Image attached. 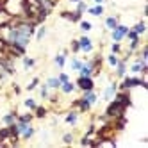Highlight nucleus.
I'll return each instance as SVG.
<instances>
[{
	"label": "nucleus",
	"mask_w": 148,
	"mask_h": 148,
	"mask_svg": "<svg viewBox=\"0 0 148 148\" xmlns=\"http://www.w3.org/2000/svg\"><path fill=\"white\" fill-rule=\"evenodd\" d=\"M121 82L118 84V89L120 91H130V89H134V88H143V89H146L148 88V84H146V79L143 77V75H130V77H123V79H120Z\"/></svg>",
	"instance_id": "nucleus-1"
},
{
	"label": "nucleus",
	"mask_w": 148,
	"mask_h": 148,
	"mask_svg": "<svg viewBox=\"0 0 148 148\" xmlns=\"http://www.w3.org/2000/svg\"><path fill=\"white\" fill-rule=\"evenodd\" d=\"M16 129L20 134V139L29 141L36 136V129L32 127V123H22V121H16Z\"/></svg>",
	"instance_id": "nucleus-2"
},
{
	"label": "nucleus",
	"mask_w": 148,
	"mask_h": 148,
	"mask_svg": "<svg viewBox=\"0 0 148 148\" xmlns=\"http://www.w3.org/2000/svg\"><path fill=\"white\" fill-rule=\"evenodd\" d=\"M75 86L80 91H91V89H95V79L93 77H82V75H79L77 80H75Z\"/></svg>",
	"instance_id": "nucleus-3"
},
{
	"label": "nucleus",
	"mask_w": 148,
	"mask_h": 148,
	"mask_svg": "<svg viewBox=\"0 0 148 148\" xmlns=\"http://www.w3.org/2000/svg\"><path fill=\"white\" fill-rule=\"evenodd\" d=\"M112 98L118 100L125 109H129V107H132V105H134V103H132V97H130V91H120V89H118Z\"/></svg>",
	"instance_id": "nucleus-4"
},
{
	"label": "nucleus",
	"mask_w": 148,
	"mask_h": 148,
	"mask_svg": "<svg viewBox=\"0 0 148 148\" xmlns=\"http://www.w3.org/2000/svg\"><path fill=\"white\" fill-rule=\"evenodd\" d=\"M91 107H93V105L86 100V98H75V100H73L71 102V109H77L80 114H84V112H89L91 111Z\"/></svg>",
	"instance_id": "nucleus-5"
},
{
	"label": "nucleus",
	"mask_w": 148,
	"mask_h": 148,
	"mask_svg": "<svg viewBox=\"0 0 148 148\" xmlns=\"http://www.w3.org/2000/svg\"><path fill=\"white\" fill-rule=\"evenodd\" d=\"M127 30H129V27H127V25L118 23V25H116V27L111 30V39H112V41H120V43H121V41L125 39Z\"/></svg>",
	"instance_id": "nucleus-6"
},
{
	"label": "nucleus",
	"mask_w": 148,
	"mask_h": 148,
	"mask_svg": "<svg viewBox=\"0 0 148 148\" xmlns=\"http://www.w3.org/2000/svg\"><path fill=\"white\" fill-rule=\"evenodd\" d=\"M79 45H80V52H84V54H91V52L95 50V45H93V39L86 34H82L79 38Z\"/></svg>",
	"instance_id": "nucleus-7"
},
{
	"label": "nucleus",
	"mask_w": 148,
	"mask_h": 148,
	"mask_svg": "<svg viewBox=\"0 0 148 148\" xmlns=\"http://www.w3.org/2000/svg\"><path fill=\"white\" fill-rule=\"evenodd\" d=\"M79 75H82V77H95V64H93L91 59L82 62V68L79 70Z\"/></svg>",
	"instance_id": "nucleus-8"
},
{
	"label": "nucleus",
	"mask_w": 148,
	"mask_h": 148,
	"mask_svg": "<svg viewBox=\"0 0 148 148\" xmlns=\"http://www.w3.org/2000/svg\"><path fill=\"white\" fill-rule=\"evenodd\" d=\"M116 91H118V82H116V80H112V82L109 84V86L103 89V95H102V98H103L105 102L112 100V97L116 95Z\"/></svg>",
	"instance_id": "nucleus-9"
},
{
	"label": "nucleus",
	"mask_w": 148,
	"mask_h": 148,
	"mask_svg": "<svg viewBox=\"0 0 148 148\" xmlns=\"http://www.w3.org/2000/svg\"><path fill=\"white\" fill-rule=\"evenodd\" d=\"M127 62H129V61H127V59H123V57L120 56L118 64L114 66V70H116V73H114V75H116V79H123V77L127 75Z\"/></svg>",
	"instance_id": "nucleus-10"
},
{
	"label": "nucleus",
	"mask_w": 148,
	"mask_h": 148,
	"mask_svg": "<svg viewBox=\"0 0 148 148\" xmlns=\"http://www.w3.org/2000/svg\"><path fill=\"white\" fill-rule=\"evenodd\" d=\"M61 18L68 20V22H73V23H79L82 20V14H79L77 11H61Z\"/></svg>",
	"instance_id": "nucleus-11"
},
{
	"label": "nucleus",
	"mask_w": 148,
	"mask_h": 148,
	"mask_svg": "<svg viewBox=\"0 0 148 148\" xmlns=\"http://www.w3.org/2000/svg\"><path fill=\"white\" fill-rule=\"evenodd\" d=\"M79 116H80V112H79L77 109H71V111L64 116V123H66V125H71V127H75V125L79 123Z\"/></svg>",
	"instance_id": "nucleus-12"
},
{
	"label": "nucleus",
	"mask_w": 148,
	"mask_h": 148,
	"mask_svg": "<svg viewBox=\"0 0 148 148\" xmlns=\"http://www.w3.org/2000/svg\"><path fill=\"white\" fill-rule=\"evenodd\" d=\"M86 13H89L91 16H102V14L105 13V7H103V4H95V5H88Z\"/></svg>",
	"instance_id": "nucleus-13"
},
{
	"label": "nucleus",
	"mask_w": 148,
	"mask_h": 148,
	"mask_svg": "<svg viewBox=\"0 0 148 148\" xmlns=\"http://www.w3.org/2000/svg\"><path fill=\"white\" fill-rule=\"evenodd\" d=\"M16 118H18V111H9L2 116V125H7V127L13 125L16 123Z\"/></svg>",
	"instance_id": "nucleus-14"
},
{
	"label": "nucleus",
	"mask_w": 148,
	"mask_h": 148,
	"mask_svg": "<svg viewBox=\"0 0 148 148\" xmlns=\"http://www.w3.org/2000/svg\"><path fill=\"white\" fill-rule=\"evenodd\" d=\"M75 89H77V86H75V82H71V80L62 82V84H61V88H59V91H61L62 95H71Z\"/></svg>",
	"instance_id": "nucleus-15"
},
{
	"label": "nucleus",
	"mask_w": 148,
	"mask_h": 148,
	"mask_svg": "<svg viewBox=\"0 0 148 148\" xmlns=\"http://www.w3.org/2000/svg\"><path fill=\"white\" fill-rule=\"evenodd\" d=\"M82 98H86L91 105H95L98 102V95H97V91L95 89H91V91H82Z\"/></svg>",
	"instance_id": "nucleus-16"
},
{
	"label": "nucleus",
	"mask_w": 148,
	"mask_h": 148,
	"mask_svg": "<svg viewBox=\"0 0 148 148\" xmlns=\"http://www.w3.org/2000/svg\"><path fill=\"white\" fill-rule=\"evenodd\" d=\"M32 112H34V120H45L47 114H48V109L45 107V105H38Z\"/></svg>",
	"instance_id": "nucleus-17"
},
{
	"label": "nucleus",
	"mask_w": 148,
	"mask_h": 148,
	"mask_svg": "<svg viewBox=\"0 0 148 148\" xmlns=\"http://www.w3.org/2000/svg\"><path fill=\"white\" fill-rule=\"evenodd\" d=\"M134 32L137 34V36H143L145 32H146V22H145V18L143 20H139L137 23H134V27H130Z\"/></svg>",
	"instance_id": "nucleus-18"
},
{
	"label": "nucleus",
	"mask_w": 148,
	"mask_h": 148,
	"mask_svg": "<svg viewBox=\"0 0 148 148\" xmlns=\"http://www.w3.org/2000/svg\"><path fill=\"white\" fill-rule=\"evenodd\" d=\"M48 34V29H47V25H38V29H36V34H34V38H36V41H43L45 39V36Z\"/></svg>",
	"instance_id": "nucleus-19"
},
{
	"label": "nucleus",
	"mask_w": 148,
	"mask_h": 148,
	"mask_svg": "<svg viewBox=\"0 0 148 148\" xmlns=\"http://www.w3.org/2000/svg\"><path fill=\"white\" fill-rule=\"evenodd\" d=\"M32 120H34V112L32 111L23 112V114L18 112V118H16V121H22V123H32Z\"/></svg>",
	"instance_id": "nucleus-20"
},
{
	"label": "nucleus",
	"mask_w": 148,
	"mask_h": 148,
	"mask_svg": "<svg viewBox=\"0 0 148 148\" xmlns=\"http://www.w3.org/2000/svg\"><path fill=\"white\" fill-rule=\"evenodd\" d=\"M141 45H143V39H141V38L130 39V41H129V48H127V50H130L132 54H136V52L139 50V47H141Z\"/></svg>",
	"instance_id": "nucleus-21"
},
{
	"label": "nucleus",
	"mask_w": 148,
	"mask_h": 148,
	"mask_svg": "<svg viewBox=\"0 0 148 148\" xmlns=\"http://www.w3.org/2000/svg\"><path fill=\"white\" fill-rule=\"evenodd\" d=\"M54 64H56V68H59V70L64 68V64H66V56L62 54V52H61V54H57V56L54 57Z\"/></svg>",
	"instance_id": "nucleus-22"
},
{
	"label": "nucleus",
	"mask_w": 148,
	"mask_h": 148,
	"mask_svg": "<svg viewBox=\"0 0 148 148\" xmlns=\"http://www.w3.org/2000/svg\"><path fill=\"white\" fill-rule=\"evenodd\" d=\"M45 84H47L50 89H54V91H59V88H61V82H59V79H57V77H48Z\"/></svg>",
	"instance_id": "nucleus-23"
},
{
	"label": "nucleus",
	"mask_w": 148,
	"mask_h": 148,
	"mask_svg": "<svg viewBox=\"0 0 148 148\" xmlns=\"http://www.w3.org/2000/svg\"><path fill=\"white\" fill-rule=\"evenodd\" d=\"M22 62H23V70H32L34 66H36V59L34 57H27V56H23L22 57Z\"/></svg>",
	"instance_id": "nucleus-24"
},
{
	"label": "nucleus",
	"mask_w": 148,
	"mask_h": 148,
	"mask_svg": "<svg viewBox=\"0 0 148 148\" xmlns=\"http://www.w3.org/2000/svg\"><path fill=\"white\" fill-rule=\"evenodd\" d=\"M118 23H120L118 16H107V18H105V29H109V30H112Z\"/></svg>",
	"instance_id": "nucleus-25"
},
{
	"label": "nucleus",
	"mask_w": 148,
	"mask_h": 148,
	"mask_svg": "<svg viewBox=\"0 0 148 148\" xmlns=\"http://www.w3.org/2000/svg\"><path fill=\"white\" fill-rule=\"evenodd\" d=\"M38 91H39V97L43 98V100H48V95H50V88L47 86V84H41V82H39V86H38Z\"/></svg>",
	"instance_id": "nucleus-26"
},
{
	"label": "nucleus",
	"mask_w": 148,
	"mask_h": 148,
	"mask_svg": "<svg viewBox=\"0 0 148 148\" xmlns=\"http://www.w3.org/2000/svg\"><path fill=\"white\" fill-rule=\"evenodd\" d=\"M82 62H84V61H82V59H79V57L75 56V57L70 61V68H71L73 71H79V70L82 68Z\"/></svg>",
	"instance_id": "nucleus-27"
},
{
	"label": "nucleus",
	"mask_w": 148,
	"mask_h": 148,
	"mask_svg": "<svg viewBox=\"0 0 148 148\" xmlns=\"http://www.w3.org/2000/svg\"><path fill=\"white\" fill-rule=\"evenodd\" d=\"M121 52H123V45L120 43V41H112V45H111V54L121 56Z\"/></svg>",
	"instance_id": "nucleus-28"
},
{
	"label": "nucleus",
	"mask_w": 148,
	"mask_h": 148,
	"mask_svg": "<svg viewBox=\"0 0 148 148\" xmlns=\"http://www.w3.org/2000/svg\"><path fill=\"white\" fill-rule=\"evenodd\" d=\"M23 107H25L27 111H34V109L38 107V102H36L34 98H25V100H23Z\"/></svg>",
	"instance_id": "nucleus-29"
},
{
	"label": "nucleus",
	"mask_w": 148,
	"mask_h": 148,
	"mask_svg": "<svg viewBox=\"0 0 148 148\" xmlns=\"http://www.w3.org/2000/svg\"><path fill=\"white\" fill-rule=\"evenodd\" d=\"M39 77H34L32 80H30L29 84H27V88H25V91H34V89H38V86H39Z\"/></svg>",
	"instance_id": "nucleus-30"
},
{
	"label": "nucleus",
	"mask_w": 148,
	"mask_h": 148,
	"mask_svg": "<svg viewBox=\"0 0 148 148\" xmlns=\"http://www.w3.org/2000/svg\"><path fill=\"white\" fill-rule=\"evenodd\" d=\"M73 141H75V134L73 132H64L62 134V143L64 145H71Z\"/></svg>",
	"instance_id": "nucleus-31"
},
{
	"label": "nucleus",
	"mask_w": 148,
	"mask_h": 148,
	"mask_svg": "<svg viewBox=\"0 0 148 148\" xmlns=\"http://www.w3.org/2000/svg\"><path fill=\"white\" fill-rule=\"evenodd\" d=\"M79 27H80L82 32H89V30L93 29V23H91V22H86V20H80V22H79Z\"/></svg>",
	"instance_id": "nucleus-32"
},
{
	"label": "nucleus",
	"mask_w": 148,
	"mask_h": 148,
	"mask_svg": "<svg viewBox=\"0 0 148 148\" xmlns=\"http://www.w3.org/2000/svg\"><path fill=\"white\" fill-rule=\"evenodd\" d=\"M118 61H120V56H116V54H109L107 56V64L111 68H114L116 64H118Z\"/></svg>",
	"instance_id": "nucleus-33"
},
{
	"label": "nucleus",
	"mask_w": 148,
	"mask_h": 148,
	"mask_svg": "<svg viewBox=\"0 0 148 148\" xmlns=\"http://www.w3.org/2000/svg\"><path fill=\"white\" fill-rule=\"evenodd\" d=\"M86 9H88V4L84 2V0H80V2L75 4V11H77L79 14H84V13H86Z\"/></svg>",
	"instance_id": "nucleus-34"
},
{
	"label": "nucleus",
	"mask_w": 148,
	"mask_h": 148,
	"mask_svg": "<svg viewBox=\"0 0 148 148\" xmlns=\"http://www.w3.org/2000/svg\"><path fill=\"white\" fill-rule=\"evenodd\" d=\"M70 52H73V56H77L80 52V45H79V39H73L70 43Z\"/></svg>",
	"instance_id": "nucleus-35"
},
{
	"label": "nucleus",
	"mask_w": 148,
	"mask_h": 148,
	"mask_svg": "<svg viewBox=\"0 0 148 148\" xmlns=\"http://www.w3.org/2000/svg\"><path fill=\"white\" fill-rule=\"evenodd\" d=\"M57 79H59V82L62 84V82H68V80H70V75H68V73H64V71H61L59 75H57Z\"/></svg>",
	"instance_id": "nucleus-36"
},
{
	"label": "nucleus",
	"mask_w": 148,
	"mask_h": 148,
	"mask_svg": "<svg viewBox=\"0 0 148 148\" xmlns=\"http://www.w3.org/2000/svg\"><path fill=\"white\" fill-rule=\"evenodd\" d=\"M13 93L14 95H20V93H22V88H20L18 84H13Z\"/></svg>",
	"instance_id": "nucleus-37"
},
{
	"label": "nucleus",
	"mask_w": 148,
	"mask_h": 148,
	"mask_svg": "<svg viewBox=\"0 0 148 148\" xmlns=\"http://www.w3.org/2000/svg\"><path fill=\"white\" fill-rule=\"evenodd\" d=\"M93 2H95V4H105L107 0H93Z\"/></svg>",
	"instance_id": "nucleus-38"
},
{
	"label": "nucleus",
	"mask_w": 148,
	"mask_h": 148,
	"mask_svg": "<svg viewBox=\"0 0 148 148\" xmlns=\"http://www.w3.org/2000/svg\"><path fill=\"white\" fill-rule=\"evenodd\" d=\"M70 2H71V4H77V2H80V0H70Z\"/></svg>",
	"instance_id": "nucleus-39"
}]
</instances>
